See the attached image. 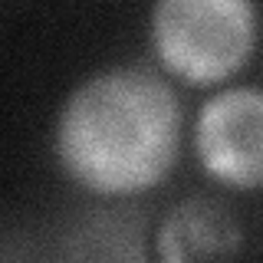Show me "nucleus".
<instances>
[{"mask_svg": "<svg viewBox=\"0 0 263 263\" xmlns=\"http://www.w3.org/2000/svg\"><path fill=\"white\" fill-rule=\"evenodd\" d=\"M184 148V105L161 69L115 63L69 89L53 122V155L69 184L99 201H132L171 178Z\"/></svg>", "mask_w": 263, "mask_h": 263, "instance_id": "f257e3e1", "label": "nucleus"}, {"mask_svg": "<svg viewBox=\"0 0 263 263\" xmlns=\"http://www.w3.org/2000/svg\"><path fill=\"white\" fill-rule=\"evenodd\" d=\"M257 46V0H152L148 49L164 76L187 89L227 86Z\"/></svg>", "mask_w": 263, "mask_h": 263, "instance_id": "f03ea898", "label": "nucleus"}, {"mask_svg": "<svg viewBox=\"0 0 263 263\" xmlns=\"http://www.w3.org/2000/svg\"><path fill=\"white\" fill-rule=\"evenodd\" d=\"M191 152L204 178L237 194L263 187V86L211 89L191 122Z\"/></svg>", "mask_w": 263, "mask_h": 263, "instance_id": "7ed1b4c3", "label": "nucleus"}, {"mask_svg": "<svg viewBox=\"0 0 263 263\" xmlns=\"http://www.w3.org/2000/svg\"><path fill=\"white\" fill-rule=\"evenodd\" d=\"M243 250V227L214 197H184L171 204L155 227V257L161 263L224 260Z\"/></svg>", "mask_w": 263, "mask_h": 263, "instance_id": "20e7f679", "label": "nucleus"}]
</instances>
